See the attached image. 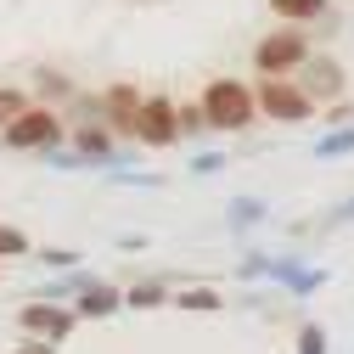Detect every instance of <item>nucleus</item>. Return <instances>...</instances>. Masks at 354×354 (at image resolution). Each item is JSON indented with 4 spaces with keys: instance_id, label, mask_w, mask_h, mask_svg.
Segmentation results:
<instances>
[{
    "instance_id": "obj_1",
    "label": "nucleus",
    "mask_w": 354,
    "mask_h": 354,
    "mask_svg": "<svg viewBox=\"0 0 354 354\" xmlns=\"http://www.w3.org/2000/svg\"><path fill=\"white\" fill-rule=\"evenodd\" d=\"M203 118L214 129H242L253 118V91L236 84V79H214L208 91H203Z\"/></svg>"
},
{
    "instance_id": "obj_2",
    "label": "nucleus",
    "mask_w": 354,
    "mask_h": 354,
    "mask_svg": "<svg viewBox=\"0 0 354 354\" xmlns=\"http://www.w3.org/2000/svg\"><path fill=\"white\" fill-rule=\"evenodd\" d=\"M304 57H309V39L292 34V28H281V34H270V39H259V73H264V79H281V73L298 68Z\"/></svg>"
},
{
    "instance_id": "obj_3",
    "label": "nucleus",
    "mask_w": 354,
    "mask_h": 354,
    "mask_svg": "<svg viewBox=\"0 0 354 354\" xmlns=\"http://www.w3.org/2000/svg\"><path fill=\"white\" fill-rule=\"evenodd\" d=\"M253 107H264L270 118H309V113H315V102H309L292 79H264L259 96H253Z\"/></svg>"
},
{
    "instance_id": "obj_4",
    "label": "nucleus",
    "mask_w": 354,
    "mask_h": 354,
    "mask_svg": "<svg viewBox=\"0 0 354 354\" xmlns=\"http://www.w3.org/2000/svg\"><path fill=\"white\" fill-rule=\"evenodd\" d=\"M136 136H141L147 147H169L174 136H180V124H174V102L147 96V102H141V113H136Z\"/></svg>"
},
{
    "instance_id": "obj_5",
    "label": "nucleus",
    "mask_w": 354,
    "mask_h": 354,
    "mask_svg": "<svg viewBox=\"0 0 354 354\" xmlns=\"http://www.w3.org/2000/svg\"><path fill=\"white\" fill-rule=\"evenodd\" d=\"M57 113H46V107H28V113H17L12 124H6V147H46V141H57Z\"/></svg>"
},
{
    "instance_id": "obj_6",
    "label": "nucleus",
    "mask_w": 354,
    "mask_h": 354,
    "mask_svg": "<svg viewBox=\"0 0 354 354\" xmlns=\"http://www.w3.org/2000/svg\"><path fill=\"white\" fill-rule=\"evenodd\" d=\"M298 68H304V84H298V91H304L309 102H315V96H343V68H337L332 57H304Z\"/></svg>"
},
{
    "instance_id": "obj_7",
    "label": "nucleus",
    "mask_w": 354,
    "mask_h": 354,
    "mask_svg": "<svg viewBox=\"0 0 354 354\" xmlns=\"http://www.w3.org/2000/svg\"><path fill=\"white\" fill-rule=\"evenodd\" d=\"M23 326L39 332V337H68L73 315H68V309H51V304H28V309H23Z\"/></svg>"
},
{
    "instance_id": "obj_8",
    "label": "nucleus",
    "mask_w": 354,
    "mask_h": 354,
    "mask_svg": "<svg viewBox=\"0 0 354 354\" xmlns=\"http://www.w3.org/2000/svg\"><path fill=\"white\" fill-rule=\"evenodd\" d=\"M141 102H147V96H136L129 84H118V91L107 96V113H113V124H118V129H136V113H141Z\"/></svg>"
},
{
    "instance_id": "obj_9",
    "label": "nucleus",
    "mask_w": 354,
    "mask_h": 354,
    "mask_svg": "<svg viewBox=\"0 0 354 354\" xmlns=\"http://www.w3.org/2000/svg\"><path fill=\"white\" fill-rule=\"evenodd\" d=\"M270 6H276V17H287V23H309V17L326 12V0H270Z\"/></svg>"
},
{
    "instance_id": "obj_10",
    "label": "nucleus",
    "mask_w": 354,
    "mask_h": 354,
    "mask_svg": "<svg viewBox=\"0 0 354 354\" xmlns=\"http://www.w3.org/2000/svg\"><path fill=\"white\" fill-rule=\"evenodd\" d=\"M113 309H118V292L113 287H91V292L79 298V315H113Z\"/></svg>"
},
{
    "instance_id": "obj_11",
    "label": "nucleus",
    "mask_w": 354,
    "mask_h": 354,
    "mask_svg": "<svg viewBox=\"0 0 354 354\" xmlns=\"http://www.w3.org/2000/svg\"><path fill=\"white\" fill-rule=\"evenodd\" d=\"M174 124H180V129H192V136H197V129L208 124V118H203V102H186V107H174Z\"/></svg>"
},
{
    "instance_id": "obj_12",
    "label": "nucleus",
    "mask_w": 354,
    "mask_h": 354,
    "mask_svg": "<svg viewBox=\"0 0 354 354\" xmlns=\"http://www.w3.org/2000/svg\"><path fill=\"white\" fill-rule=\"evenodd\" d=\"M17 113H28L23 107V91H0V124H12Z\"/></svg>"
},
{
    "instance_id": "obj_13",
    "label": "nucleus",
    "mask_w": 354,
    "mask_h": 354,
    "mask_svg": "<svg viewBox=\"0 0 354 354\" xmlns=\"http://www.w3.org/2000/svg\"><path fill=\"white\" fill-rule=\"evenodd\" d=\"M28 242H23V231H12V225H0V253H23Z\"/></svg>"
},
{
    "instance_id": "obj_14",
    "label": "nucleus",
    "mask_w": 354,
    "mask_h": 354,
    "mask_svg": "<svg viewBox=\"0 0 354 354\" xmlns=\"http://www.w3.org/2000/svg\"><path fill=\"white\" fill-rule=\"evenodd\" d=\"M348 147H354V129H337V136L321 141V152H348Z\"/></svg>"
},
{
    "instance_id": "obj_15",
    "label": "nucleus",
    "mask_w": 354,
    "mask_h": 354,
    "mask_svg": "<svg viewBox=\"0 0 354 354\" xmlns=\"http://www.w3.org/2000/svg\"><path fill=\"white\" fill-rule=\"evenodd\" d=\"M79 147L84 152H107V136H102V129H79Z\"/></svg>"
},
{
    "instance_id": "obj_16",
    "label": "nucleus",
    "mask_w": 354,
    "mask_h": 354,
    "mask_svg": "<svg viewBox=\"0 0 354 354\" xmlns=\"http://www.w3.org/2000/svg\"><path fill=\"white\" fill-rule=\"evenodd\" d=\"M298 348H304V354H321V332H315V326H304V337H298Z\"/></svg>"
},
{
    "instance_id": "obj_17",
    "label": "nucleus",
    "mask_w": 354,
    "mask_h": 354,
    "mask_svg": "<svg viewBox=\"0 0 354 354\" xmlns=\"http://www.w3.org/2000/svg\"><path fill=\"white\" fill-rule=\"evenodd\" d=\"M158 298H163L158 287H136V292H129V304H141V309H147V304H158Z\"/></svg>"
},
{
    "instance_id": "obj_18",
    "label": "nucleus",
    "mask_w": 354,
    "mask_h": 354,
    "mask_svg": "<svg viewBox=\"0 0 354 354\" xmlns=\"http://www.w3.org/2000/svg\"><path fill=\"white\" fill-rule=\"evenodd\" d=\"M186 309H214V292H186Z\"/></svg>"
},
{
    "instance_id": "obj_19",
    "label": "nucleus",
    "mask_w": 354,
    "mask_h": 354,
    "mask_svg": "<svg viewBox=\"0 0 354 354\" xmlns=\"http://www.w3.org/2000/svg\"><path fill=\"white\" fill-rule=\"evenodd\" d=\"M23 354H51V348L46 343H23Z\"/></svg>"
},
{
    "instance_id": "obj_20",
    "label": "nucleus",
    "mask_w": 354,
    "mask_h": 354,
    "mask_svg": "<svg viewBox=\"0 0 354 354\" xmlns=\"http://www.w3.org/2000/svg\"><path fill=\"white\" fill-rule=\"evenodd\" d=\"M348 214H354V208H348Z\"/></svg>"
}]
</instances>
